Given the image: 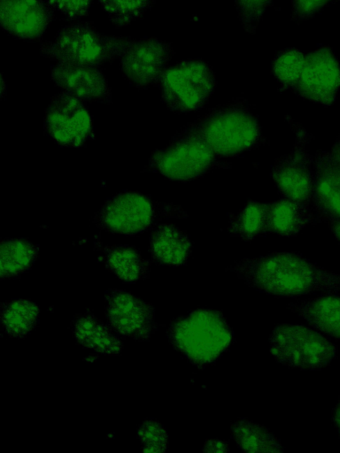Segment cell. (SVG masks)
Listing matches in <instances>:
<instances>
[{"label":"cell","instance_id":"cell-4","mask_svg":"<svg viewBox=\"0 0 340 453\" xmlns=\"http://www.w3.org/2000/svg\"><path fill=\"white\" fill-rule=\"evenodd\" d=\"M189 131L200 136L215 156L236 155L253 148L260 139L258 120L239 104L211 112Z\"/></svg>","mask_w":340,"mask_h":453},{"label":"cell","instance_id":"cell-32","mask_svg":"<svg viewBox=\"0 0 340 453\" xmlns=\"http://www.w3.org/2000/svg\"><path fill=\"white\" fill-rule=\"evenodd\" d=\"M204 451L207 452H226L229 450V444L220 440H208L205 442Z\"/></svg>","mask_w":340,"mask_h":453},{"label":"cell","instance_id":"cell-25","mask_svg":"<svg viewBox=\"0 0 340 453\" xmlns=\"http://www.w3.org/2000/svg\"><path fill=\"white\" fill-rule=\"evenodd\" d=\"M267 204L251 201L233 219L229 231L245 240L252 239L267 228Z\"/></svg>","mask_w":340,"mask_h":453},{"label":"cell","instance_id":"cell-26","mask_svg":"<svg viewBox=\"0 0 340 453\" xmlns=\"http://www.w3.org/2000/svg\"><path fill=\"white\" fill-rule=\"evenodd\" d=\"M116 27H124L140 18L153 0H98Z\"/></svg>","mask_w":340,"mask_h":453},{"label":"cell","instance_id":"cell-14","mask_svg":"<svg viewBox=\"0 0 340 453\" xmlns=\"http://www.w3.org/2000/svg\"><path fill=\"white\" fill-rule=\"evenodd\" d=\"M53 10L44 0H0L3 30L22 40H36L52 19Z\"/></svg>","mask_w":340,"mask_h":453},{"label":"cell","instance_id":"cell-1","mask_svg":"<svg viewBox=\"0 0 340 453\" xmlns=\"http://www.w3.org/2000/svg\"><path fill=\"white\" fill-rule=\"evenodd\" d=\"M248 286L274 296L340 291V274L326 271L293 253L244 258L229 267Z\"/></svg>","mask_w":340,"mask_h":453},{"label":"cell","instance_id":"cell-34","mask_svg":"<svg viewBox=\"0 0 340 453\" xmlns=\"http://www.w3.org/2000/svg\"><path fill=\"white\" fill-rule=\"evenodd\" d=\"M333 157L340 164V136L337 138L331 151H329Z\"/></svg>","mask_w":340,"mask_h":453},{"label":"cell","instance_id":"cell-28","mask_svg":"<svg viewBox=\"0 0 340 453\" xmlns=\"http://www.w3.org/2000/svg\"><path fill=\"white\" fill-rule=\"evenodd\" d=\"M138 436L145 452H164L167 448V434L154 420L144 421L138 430Z\"/></svg>","mask_w":340,"mask_h":453},{"label":"cell","instance_id":"cell-30","mask_svg":"<svg viewBox=\"0 0 340 453\" xmlns=\"http://www.w3.org/2000/svg\"><path fill=\"white\" fill-rule=\"evenodd\" d=\"M52 10H58L71 19L89 14L93 0H44Z\"/></svg>","mask_w":340,"mask_h":453},{"label":"cell","instance_id":"cell-19","mask_svg":"<svg viewBox=\"0 0 340 453\" xmlns=\"http://www.w3.org/2000/svg\"><path fill=\"white\" fill-rule=\"evenodd\" d=\"M72 330L79 343L97 352L117 355L122 349L120 340L90 312L77 315Z\"/></svg>","mask_w":340,"mask_h":453},{"label":"cell","instance_id":"cell-24","mask_svg":"<svg viewBox=\"0 0 340 453\" xmlns=\"http://www.w3.org/2000/svg\"><path fill=\"white\" fill-rule=\"evenodd\" d=\"M37 256V248L23 240H5L1 244L0 272L2 278L16 276L27 271Z\"/></svg>","mask_w":340,"mask_h":453},{"label":"cell","instance_id":"cell-7","mask_svg":"<svg viewBox=\"0 0 340 453\" xmlns=\"http://www.w3.org/2000/svg\"><path fill=\"white\" fill-rule=\"evenodd\" d=\"M214 157L215 155L205 142L188 130L154 153L147 168L169 179L189 180L203 175Z\"/></svg>","mask_w":340,"mask_h":453},{"label":"cell","instance_id":"cell-2","mask_svg":"<svg viewBox=\"0 0 340 453\" xmlns=\"http://www.w3.org/2000/svg\"><path fill=\"white\" fill-rule=\"evenodd\" d=\"M232 335L221 312L209 309L178 318L167 330L173 347L197 368L214 362L228 348Z\"/></svg>","mask_w":340,"mask_h":453},{"label":"cell","instance_id":"cell-16","mask_svg":"<svg viewBox=\"0 0 340 453\" xmlns=\"http://www.w3.org/2000/svg\"><path fill=\"white\" fill-rule=\"evenodd\" d=\"M312 200L328 223L340 219V164L329 151H318L313 159Z\"/></svg>","mask_w":340,"mask_h":453},{"label":"cell","instance_id":"cell-18","mask_svg":"<svg viewBox=\"0 0 340 453\" xmlns=\"http://www.w3.org/2000/svg\"><path fill=\"white\" fill-rule=\"evenodd\" d=\"M191 243L187 235L173 225H160L151 236L150 251L159 264L178 266L185 264Z\"/></svg>","mask_w":340,"mask_h":453},{"label":"cell","instance_id":"cell-33","mask_svg":"<svg viewBox=\"0 0 340 453\" xmlns=\"http://www.w3.org/2000/svg\"><path fill=\"white\" fill-rule=\"evenodd\" d=\"M333 422L340 434V401L334 410Z\"/></svg>","mask_w":340,"mask_h":453},{"label":"cell","instance_id":"cell-22","mask_svg":"<svg viewBox=\"0 0 340 453\" xmlns=\"http://www.w3.org/2000/svg\"><path fill=\"white\" fill-rule=\"evenodd\" d=\"M38 306L27 300H12L1 305V324L7 334L22 337L38 322Z\"/></svg>","mask_w":340,"mask_h":453},{"label":"cell","instance_id":"cell-11","mask_svg":"<svg viewBox=\"0 0 340 453\" xmlns=\"http://www.w3.org/2000/svg\"><path fill=\"white\" fill-rule=\"evenodd\" d=\"M339 88L340 64L331 50L321 47L309 52L294 89L313 103L330 105Z\"/></svg>","mask_w":340,"mask_h":453},{"label":"cell","instance_id":"cell-20","mask_svg":"<svg viewBox=\"0 0 340 453\" xmlns=\"http://www.w3.org/2000/svg\"><path fill=\"white\" fill-rule=\"evenodd\" d=\"M307 203L280 200L267 206V228L282 235H291L309 221Z\"/></svg>","mask_w":340,"mask_h":453},{"label":"cell","instance_id":"cell-35","mask_svg":"<svg viewBox=\"0 0 340 453\" xmlns=\"http://www.w3.org/2000/svg\"><path fill=\"white\" fill-rule=\"evenodd\" d=\"M328 224H329L331 230L333 231V234H335L336 238L340 242V219L331 221Z\"/></svg>","mask_w":340,"mask_h":453},{"label":"cell","instance_id":"cell-29","mask_svg":"<svg viewBox=\"0 0 340 453\" xmlns=\"http://www.w3.org/2000/svg\"><path fill=\"white\" fill-rule=\"evenodd\" d=\"M239 19L247 32L253 33L273 0H234Z\"/></svg>","mask_w":340,"mask_h":453},{"label":"cell","instance_id":"cell-5","mask_svg":"<svg viewBox=\"0 0 340 453\" xmlns=\"http://www.w3.org/2000/svg\"><path fill=\"white\" fill-rule=\"evenodd\" d=\"M270 353L290 367L317 370L328 365L337 349L328 338L304 325L281 324L269 338Z\"/></svg>","mask_w":340,"mask_h":453},{"label":"cell","instance_id":"cell-12","mask_svg":"<svg viewBox=\"0 0 340 453\" xmlns=\"http://www.w3.org/2000/svg\"><path fill=\"white\" fill-rule=\"evenodd\" d=\"M105 299L108 322L120 334L146 340L156 330L154 310L150 303L119 289L108 290Z\"/></svg>","mask_w":340,"mask_h":453},{"label":"cell","instance_id":"cell-13","mask_svg":"<svg viewBox=\"0 0 340 453\" xmlns=\"http://www.w3.org/2000/svg\"><path fill=\"white\" fill-rule=\"evenodd\" d=\"M308 136L304 130H297V142L293 150L278 160L272 177L281 193L290 200L308 203L313 191L312 157L307 149Z\"/></svg>","mask_w":340,"mask_h":453},{"label":"cell","instance_id":"cell-27","mask_svg":"<svg viewBox=\"0 0 340 453\" xmlns=\"http://www.w3.org/2000/svg\"><path fill=\"white\" fill-rule=\"evenodd\" d=\"M305 56L297 49H287L278 53L273 62V73L286 87L295 88L300 77Z\"/></svg>","mask_w":340,"mask_h":453},{"label":"cell","instance_id":"cell-6","mask_svg":"<svg viewBox=\"0 0 340 453\" xmlns=\"http://www.w3.org/2000/svg\"><path fill=\"white\" fill-rule=\"evenodd\" d=\"M211 66L200 59L183 60L166 69L159 85L162 99L169 109L188 112L202 107L215 88Z\"/></svg>","mask_w":340,"mask_h":453},{"label":"cell","instance_id":"cell-23","mask_svg":"<svg viewBox=\"0 0 340 453\" xmlns=\"http://www.w3.org/2000/svg\"><path fill=\"white\" fill-rule=\"evenodd\" d=\"M105 265L119 279L134 282L149 275L148 262L133 248L111 247L107 250Z\"/></svg>","mask_w":340,"mask_h":453},{"label":"cell","instance_id":"cell-9","mask_svg":"<svg viewBox=\"0 0 340 453\" xmlns=\"http://www.w3.org/2000/svg\"><path fill=\"white\" fill-rule=\"evenodd\" d=\"M44 129L58 144L80 147L93 135L92 120L82 101L61 92L55 95L46 109Z\"/></svg>","mask_w":340,"mask_h":453},{"label":"cell","instance_id":"cell-8","mask_svg":"<svg viewBox=\"0 0 340 453\" xmlns=\"http://www.w3.org/2000/svg\"><path fill=\"white\" fill-rule=\"evenodd\" d=\"M162 205L136 192H123L107 200L95 217L97 226L110 232L135 234L149 229Z\"/></svg>","mask_w":340,"mask_h":453},{"label":"cell","instance_id":"cell-3","mask_svg":"<svg viewBox=\"0 0 340 453\" xmlns=\"http://www.w3.org/2000/svg\"><path fill=\"white\" fill-rule=\"evenodd\" d=\"M132 39L108 36L92 26L75 23L62 27L53 40L41 44L40 50L57 62L97 67L105 61L120 58Z\"/></svg>","mask_w":340,"mask_h":453},{"label":"cell","instance_id":"cell-15","mask_svg":"<svg viewBox=\"0 0 340 453\" xmlns=\"http://www.w3.org/2000/svg\"><path fill=\"white\" fill-rule=\"evenodd\" d=\"M54 83L81 101H111V89L103 73L96 66L57 62L51 66Z\"/></svg>","mask_w":340,"mask_h":453},{"label":"cell","instance_id":"cell-21","mask_svg":"<svg viewBox=\"0 0 340 453\" xmlns=\"http://www.w3.org/2000/svg\"><path fill=\"white\" fill-rule=\"evenodd\" d=\"M232 437L244 452H282L278 439L262 425L239 418L231 424Z\"/></svg>","mask_w":340,"mask_h":453},{"label":"cell","instance_id":"cell-10","mask_svg":"<svg viewBox=\"0 0 340 453\" xmlns=\"http://www.w3.org/2000/svg\"><path fill=\"white\" fill-rule=\"evenodd\" d=\"M174 54L170 43L157 38L131 40L120 58L125 78L138 88L159 83Z\"/></svg>","mask_w":340,"mask_h":453},{"label":"cell","instance_id":"cell-31","mask_svg":"<svg viewBox=\"0 0 340 453\" xmlns=\"http://www.w3.org/2000/svg\"><path fill=\"white\" fill-rule=\"evenodd\" d=\"M333 0H292V15L298 20L306 19Z\"/></svg>","mask_w":340,"mask_h":453},{"label":"cell","instance_id":"cell-17","mask_svg":"<svg viewBox=\"0 0 340 453\" xmlns=\"http://www.w3.org/2000/svg\"><path fill=\"white\" fill-rule=\"evenodd\" d=\"M288 308L304 318L313 328L340 339V296L325 294L290 303Z\"/></svg>","mask_w":340,"mask_h":453}]
</instances>
